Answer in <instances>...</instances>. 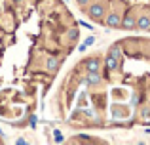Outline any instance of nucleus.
<instances>
[{"label":"nucleus","mask_w":150,"mask_h":145,"mask_svg":"<svg viewBox=\"0 0 150 145\" xmlns=\"http://www.w3.org/2000/svg\"><path fill=\"white\" fill-rule=\"evenodd\" d=\"M103 14H105V10H103L101 4H91V6L88 8V15L93 21H103Z\"/></svg>","instance_id":"obj_1"},{"label":"nucleus","mask_w":150,"mask_h":145,"mask_svg":"<svg viewBox=\"0 0 150 145\" xmlns=\"http://www.w3.org/2000/svg\"><path fill=\"white\" fill-rule=\"evenodd\" d=\"M101 80H103V76L99 74V71H95V73H89L88 76L82 78V84H86V86H97Z\"/></svg>","instance_id":"obj_2"},{"label":"nucleus","mask_w":150,"mask_h":145,"mask_svg":"<svg viewBox=\"0 0 150 145\" xmlns=\"http://www.w3.org/2000/svg\"><path fill=\"white\" fill-rule=\"evenodd\" d=\"M84 65H86V69H88V73H95V71H99L101 61L97 59V57H89V59L84 61Z\"/></svg>","instance_id":"obj_3"},{"label":"nucleus","mask_w":150,"mask_h":145,"mask_svg":"<svg viewBox=\"0 0 150 145\" xmlns=\"http://www.w3.org/2000/svg\"><path fill=\"white\" fill-rule=\"evenodd\" d=\"M135 27L141 29V31H150V17L148 15H141V17L135 21Z\"/></svg>","instance_id":"obj_4"},{"label":"nucleus","mask_w":150,"mask_h":145,"mask_svg":"<svg viewBox=\"0 0 150 145\" xmlns=\"http://www.w3.org/2000/svg\"><path fill=\"white\" fill-rule=\"evenodd\" d=\"M120 15L118 14H108L106 15V25L108 27H112V29H116V27H120Z\"/></svg>","instance_id":"obj_5"},{"label":"nucleus","mask_w":150,"mask_h":145,"mask_svg":"<svg viewBox=\"0 0 150 145\" xmlns=\"http://www.w3.org/2000/svg\"><path fill=\"white\" fill-rule=\"evenodd\" d=\"M135 21L137 19L133 17V15H125V17L120 21V25L124 27V29H133V27H135Z\"/></svg>","instance_id":"obj_6"},{"label":"nucleus","mask_w":150,"mask_h":145,"mask_svg":"<svg viewBox=\"0 0 150 145\" xmlns=\"http://www.w3.org/2000/svg\"><path fill=\"white\" fill-rule=\"evenodd\" d=\"M46 67H48V71H55V69L59 67V59H57V57H48Z\"/></svg>","instance_id":"obj_7"},{"label":"nucleus","mask_w":150,"mask_h":145,"mask_svg":"<svg viewBox=\"0 0 150 145\" xmlns=\"http://www.w3.org/2000/svg\"><path fill=\"white\" fill-rule=\"evenodd\" d=\"M106 67H108L110 71H116V69H118V59L112 57V56H108V57H106Z\"/></svg>","instance_id":"obj_8"},{"label":"nucleus","mask_w":150,"mask_h":145,"mask_svg":"<svg viewBox=\"0 0 150 145\" xmlns=\"http://www.w3.org/2000/svg\"><path fill=\"white\" fill-rule=\"evenodd\" d=\"M108 56H112V57H116V59H120V57H122V48H120V46H112Z\"/></svg>","instance_id":"obj_9"},{"label":"nucleus","mask_w":150,"mask_h":145,"mask_svg":"<svg viewBox=\"0 0 150 145\" xmlns=\"http://www.w3.org/2000/svg\"><path fill=\"white\" fill-rule=\"evenodd\" d=\"M53 139H55L57 143H63V134H61L59 130H55V132H53Z\"/></svg>","instance_id":"obj_10"},{"label":"nucleus","mask_w":150,"mask_h":145,"mask_svg":"<svg viewBox=\"0 0 150 145\" xmlns=\"http://www.w3.org/2000/svg\"><path fill=\"white\" fill-rule=\"evenodd\" d=\"M69 36H70V38H72V40H76V38H78V31H76V29H72V31H69Z\"/></svg>","instance_id":"obj_11"},{"label":"nucleus","mask_w":150,"mask_h":145,"mask_svg":"<svg viewBox=\"0 0 150 145\" xmlns=\"http://www.w3.org/2000/svg\"><path fill=\"white\" fill-rule=\"evenodd\" d=\"M93 42H95V36H88V38L84 40V44H86V46H91Z\"/></svg>","instance_id":"obj_12"},{"label":"nucleus","mask_w":150,"mask_h":145,"mask_svg":"<svg viewBox=\"0 0 150 145\" xmlns=\"http://www.w3.org/2000/svg\"><path fill=\"white\" fill-rule=\"evenodd\" d=\"M131 101H133V105H139V101H141V97H139V94H135V96L131 97Z\"/></svg>","instance_id":"obj_13"},{"label":"nucleus","mask_w":150,"mask_h":145,"mask_svg":"<svg viewBox=\"0 0 150 145\" xmlns=\"http://www.w3.org/2000/svg\"><path fill=\"white\" fill-rule=\"evenodd\" d=\"M80 25H82V27H86L88 31H91V29H93V25H89L88 21H80Z\"/></svg>","instance_id":"obj_14"},{"label":"nucleus","mask_w":150,"mask_h":145,"mask_svg":"<svg viewBox=\"0 0 150 145\" xmlns=\"http://www.w3.org/2000/svg\"><path fill=\"white\" fill-rule=\"evenodd\" d=\"M30 126H33V128L36 126V116H30Z\"/></svg>","instance_id":"obj_15"},{"label":"nucleus","mask_w":150,"mask_h":145,"mask_svg":"<svg viewBox=\"0 0 150 145\" xmlns=\"http://www.w3.org/2000/svg\"><path fill=\"white\" fill-rule=\"evenodd\" d=\"M86 48H88L86 44H80V46H78V52H86Z\"/></svg>","instance_id":"obj_16"},{"label":"nucleus","mask_w":150,"mask_h":145,"mask_svg":"<svg viewBox=\"0 0 150 145\" xmlns=\"http://www.w3.org/2000/svg\"><path fill=\"white\" fill-rule=\"evenodd\" d=\"M78 4H80V6H86V4H88V0H76Z\"/></svg>","instance_id":"obj_17"},{"label":"nucleus","mask_w":150,"mask_h":145,"mask_svg":"<svg viewBox=\"0 0 150 145\" xmlns=\"http://www.w3.org/2000/svg\"><path fill=\"white\" fill-rule=\"evenodd\" d=\"M17 2H21V0H17Z\"/></svg>","instance_id":"obj_18"}]
</instances>
